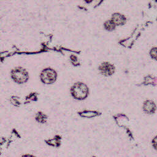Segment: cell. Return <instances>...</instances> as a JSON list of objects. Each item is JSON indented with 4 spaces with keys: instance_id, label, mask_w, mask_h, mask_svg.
Instances as JSON below:
<instances>
[{
    "instance_id": "cell-7",
    "label": "cell",
    "mask_w": 157,
    "mask_h": 157,
    "mask_svg": "<svg viewBox=\"0 0 157 157\" xmlns=\"http://www.w3.org/2000/svg\"><path fill=\"white\" fill-rule=\"evenodd\" d=\"M104 28L106 29V30H108V31H112L113 30L115 27H116V25H115V23L110 20H107L106 21L104 24Z\"/></svg>"
},
{
    "instance_id": "cell-8",
    "label": "cell",
    "mask_w": 157,
    "mask_h": 157,
    "mask_svg": "<svg viewBox=\"0 0 157 157\" xmlns=\"http://www.w3.org/2000/svg\"><path fill=\"white\" fill-rule=\"evenodd\" d=\"M47 116L44 114V113H42V112H38L37 114H36V120L38 121V122H39V123H45V121H46V120H47Z\"/></svg>"
},
{
    "instance_id": "cell-11",
    "label": "cell",
    "mask_w": 157,
    "mask_h": 157,
    "mask_svg": "<svg viewBox=\"0 0 157 157\" xmlns=\"http://www.w3.org/2000/svg\"><path fill=\"white\" fill-rule=\"evenodd\" d=\"M71 59L73 63V64H78V59L77 56L75 55H71Z\"/></svg>"
},
{
    "instance_id": "cell-1",
    "label": "cell",
    "mask_w": 157,
    "mask_h": 157,
    "mask_svg": "<svg viewBox=\"0 0 157 157\" xmlns=\"http://www.w3.org/2000/svg\"><path fill=\"white\" fill-rule=\"evenodd\" d=\"M72 96L76 99H85L88 95L89 90L88 86L82 82L75 83L71 89Z\"/></svg>"
},
{
    "instance_id": "cell-6",
    "label": "cell",
    "mask_w": 157,
    "mask_h": 157,
    "mask_svg": "<svg viewBox=\"0 0 157 157\" xmlns=\"http://www.w3.org/2000/svg\"><path fill=\"white\" fill-rule=\"evenodd\" d=\"M111 20L115 25H123L126 23V18L123 15L120 13H115L112 15Z\"/></svg>"
},
{
    "instance_id": "cell-5",
    "label": "cell",
    "mask_w": 157,
    "mask_h": 157,
    "mask_svg": "<svg viewBox=\"0 0 157 157\" xmlns=\"http://www.w3.org/2000/svg\"><path fill=\"white\" fill-rule=\"evenodd\" d=\"M143 110L146 113H153L156 110V104L153 101L147 100L144 103Z\"/></svg>"
},
{
    "instance_id": "cell-13",
    "label": "cell",
    "mask_w": 157,
    "mask_h": 157,
    "mask_svg": "<svg viewBox=\"0 0 157 157\" xmlns=\"http://www.w3.org/2000/svg\"><path fill=\"white\" fill-rule=\"evenodd\" d=\"M22 157H35V156L31 155H25L22 156Z\"/></svg>"
},
{
    "instance_id": "cell-12",
    "label": "cell",
    "mask_w": 157,
    "mask_h": 157,
    "mask_svg": "<svg viewBox=\"0 0 157 157\" xmlns=\"http://www.w3.org/2000/svg\"><path fill=\"white\" fill-rule=\"evenodd\" d=\"M156 137L155 136V138H154V139L153 140V147H154V148H155V149H156Z\"/></svg>"
},
{
    "instance_id": "cell-9",
    "label": "cell",
    "mask_w": 157,
    "mask_h": 157,
    "mask_svg": "<svg viewBox=\"0 0 157 157\" xmlns=\"http://www.w3.org/2000/svg\"><path fill=\"white\" fill-rule=\"evenodd\" d=\"M83 113V114L80 113V115L82 116L86 117H93L98 115V112L95 111H85Z\"/></svg>"
},
{
    "instance_id": "cell-4",
    "label": "cell",
    "mask_w": 157,
    "mask_h": 157,
    "mask_svg": "<svg viewBox=\"0 0 157 157\" xmlns=\"http://www.w3.org/2000/svg\"><path fill=\"white\" fill-rule=\"evenodd\" d=\"M98 69L101 74L105 76L111 75L115 72L114 66L108 62H104L101 63Z\"/></svg>"
},
{
    "instance_id": "cell-2",
    "label": "cell",
    "mask_w": 157,
    "mask_h": 157,
    "mask_svg": "<svg viewBox=\"0 0 157 157\" xmlns=\"http://www.w3.org/2000/svg\"><path fill=\"white\" fill-rule=\"evenodd\" d=\"M11 76L13 80L18 83H23L28 79V72L21 67L13 69L11 72Z\"/></svg>"
},
{
    "instance_id": "cell-3",
    "label": "cell",
    "mask_w": 157,
    "mask_h": 157,
    "mask_svg": "<svg viewBox=\"0 0 157 157\" xmlns=\"http://www.w3.org/2000/svg\"><path fill=\"white\" fill-rule=\"evenodd\" d=\"M57 74L55 71L51 68H46L44 69L40 74V78L43 83L46 84H51L56 80Z\"/></svg>"
},
{
    "instance_id": "cell-10",
    "label": "cell",
    "mask_w": 157,
    "mask_h": 157,
    "mask_svg": "<svg viewBox=\"0 0 157 157\" xmlns=\"http://www.w3.org/2000/svg\"><path fill=\"white\" fill-rule=\"evenodd\" d=\"M150 53L151 58H154L155 59H156V47L152 48L150 50Z\"/></svg>"
}]
</instances>
